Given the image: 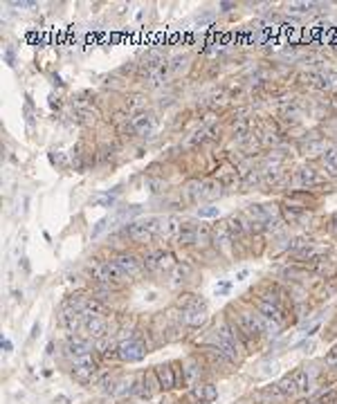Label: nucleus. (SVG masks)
Instances as JSON below:
<instances>
[{
  "label": "nucleus",
  "mask_w": 337,
  "mask_h": 404,
  "mask_svg": "<svg viewBox=\"0 0 337 404\" xmlns=\"http://www.w3.org/2000/svg\"><path fill=\"white\" fill-rule=\"evenodd\" d=\"M214 348H218L222 355L227 357V359L234 364V361H238V357H241V339H238V333L236 328H232V326H220L218 330H216V344Z\"/></svg>",
  "instance_id": "1"
},
{
  "label": "nucleus",
  "mask_w": 337,
  "mask_h": 404,
  "mask_svg": "<svg viewBox=\"0 0 337 404\" xmlns=\"http://www.w3.org/2000/svg\"><path fill=\"white\" fill-rule=\"evenodd\" d=\"M90 274H92V278L99 283H126L128 278H131L115 261L95 263V265H90Z\"/></svg>",
  "instance_id": "2"
},
{
  "label": "nucleus",
  "mask_w": 337,
  "mask_h": 404,
  "mask_svg": "<svg viewBox=\"0 0 337 404\" xmlns=\"http://www.w3.org/2000/svg\"><path fill=\"white\" fill-rule=\"evenodd\" d=\"M117 353H119V359H124V361H139V359H144V355H146V348H144L142 341L126 339L117 346Z\"/></svg>",
  "instance_id": "3"
},
{
  "label": "nucleus",
  "mask_w": 337,
  "mask_h": 404,
  "mask_svg": "<svg viewBox=\"0 0 337 404\" xmlns=\"http://www.w3.org/2000/svg\"><path fill=\"white\" fill-rule=\"evenodd\" d=\"M95 373H97V361L92 359L90 355L81 357V359H77L74 364H72V375L79 382H90Z\"/></svg>",
  "instance_id": "4"
},
{
  "label": "nucleus",
  "mask_w": 337,
  "mask_h": 404,
  "mask_svg": "<svg viewBox=\"0 0 337 404\" xmlns=\"http://www.w3.org/2000/svg\"><path fill=\"white\" fill-rule=\"evenodd\" d=\"M90 350H92V344L88 339H81V337H70V339H67V344H65V355L70 357L72 361H77V359H81V357L90 355Z\"/></svg>",
  "instance_id": "5"
},
{
  "label": "nucleus",
  "mask_w": 337,
  "mask_h": 404,
  "mask_svg": "<svg viewBox=\"0 0 337 404\" xmlns=\"http://www.w3.org/2000/svg\"><path fill=\"white\" fill-rule=\"evenodd\" d=\"M131 126L137 135H144V137H146V135H151L155 131V117L151 115V112H139V115L133 117Z\"/></svg>",
  "instance_id": "6"
},
{
  "label": "nucleus",
  "mask_w": 337,
  "mask_h": 404,
  "mask_svg": "<svg viewBox=\"0 0 337 404\" xmlns=\"http://www.w3.org/2000/svg\"><path fill=\"white\" fill-rule=\"evenodd\" d=\"M256 312L258 314H263L266 319H270V321H277V324H281L283 326V310H281V305L279 303H272V301H266V299H261V301L256 303Z\"/></svg>",
  "instance_id": "7"
},
{
  "label": "nucleus",
  "mask_w": 337,
  "mask_h": 404,
  "mask_svg": "<svg viewBox=\"0 0 337 404\" xmlns=\"http://www.w3.org/2000/svg\"><path fill=\"white\" fill-rule=\"evenodd\" d=\"M84 330L88 337H103L106 335V321L99 314H86L84 317Z\"/></svg>",
  "instance_id": "8"
},
{
  "label": "nucleus",
  "mask_w": 337,
  "mask_h": 404,
  "mask_svg": "<svg viewBox=\"0 0 337 404\" xmlns=\"http://www.w3.org/2000/svg\"><path fill=\"white\" fill-rule=\"evenodd\" d=\"M115 263L128 274V276H137V274L142 272V263H139V258L133 256V254H119V256L115 258Z\"/></svg>",
  "instance_id": "9"
},
{
  "label": "nucleus",
  "mask_w": 337,
  "mask_h": 404,
  "mask_svg": "<svg viewBox=\"0 0 337 404\" xmlns=\"http://www.w3.org/2000/svg\"><path fill=\"white\" fill-rule=\"evenodd\" d=\"M126 236L131 238V240H135V243H146V240H151L153 238V234H151V229H148L144 222H131V225H126Z\"/></svg>",
  "instance_id": "10"
},
{
  "label": "nucleus",
  "mask_w": 337,
  "mask_h": 404,
  "mask_svg": "<svg viewBox=\"0 0 337 404\" xmlns=\"http://www.w3.org/2000/svg\"><path fill=\"white\" fill-rule=\"evenodd\" d=\"M194 397H198L200 402L209 404V402H214L216 397H218V388H216L214 384H200V386L194 388Z\"/></svg>",
  "instance_id": "11"
},
{
  "label": "nucleus",
  "mask_w": 337,
  "mask_h": 404,
  "mask_svg": "<svg viewBox=\"0 0 337 404\" xmlns=\"http://www.w3.org/2000/svg\"><path fill=\"white\" fill-rule=\"evenodd\" d=\"M297 182L302 184V186H317V184H321V178L317 175V171L315 169H299V173H297Z\"/></svg>",
  "instance_id": "12"
},
{
  "label": "nucleus",
  "mask_w": 337,
  "mask_h": 404,
  "mask_svg": "<svg viewBox=\"0 0 337 404\" xmlns=\"http://www.w3.org/2000/svg\"><path fill=\"white\" fill-rule=\"evenodd\" d=\"M155 377H158V384L162 388H173L175 386V377L171 366H158L155 369Z\"/></svg>",
  "instance_id": "13"
},
{
  "label": "nucleus",
  "mask_w": 337,
  "mask_h": 404,
  "mask_svg": "<svg viewBox=\"0 0 337 404\" xmlns=\"http://www.w3.org/2000/svg\"><path fill=\"white\" fill-rule=\"evenodd\" d=\"M205 319H207L205 305H198V308H191L184 312V324L186 326H200V324H205Z\"/></svg>",
  "instance_id": "14"
},
{
  "label": "nucleus",
  "mask_w": 337,
  "mask_h": 404,
  "mask_svg": "<svg viewBox=\"0 0 337 404\" xmlns=\"http://www.w3.org/2000/svg\"><path fill=\"white\" fill-rule=\"evenodd\" d=\"M324 167H326V173L328 175H337V146H330V148H324Z\"/></svg>",
  "instance_id": "15"
},
{
  "label": "nucleus",
  "mask_w": 337,
  "mask_h": 404,
  "mask_svg": "<svg viewBox=\"0 0 337 404\" xmlns=\"http://www.w3.org/2000/svg\"><path fill=\"white\" fill-rule=\"evenodd\" d=\"M302 214H304L302 205H286V207H283V218H286L288 222H294Z\"/></svg>",
  "instance_id": "16"
},
{
  "label": "nucleus",
  "mask_w": 337,
  "mask_h": 404,
  "mask_svg": "<svg viewBox=\"0 0 337 404\" xmlns=\"http://www.w3.org/2000/svg\"><path fill=\"white\" fill-rule=\"evenodd\" d=\"M292 380H294V384H297V388H299V391H308L310 380H308V373H306L304 369L294 371V373H292Z\"/></svg>",
  "instance_id": "17"
},
{
  "label": "nucleus",
  "mask_w": 337,
  "mask_h": 404,
  "mask_svg": "<svg viewBox=\"0 0 337 404\" xmlns=\"http://www.w3.org/2000/svg\"><path fill=\"white\" fill-rule=\"evenodd\" d=\"M178 305L186 312V310H191V308H198L200 303H198V297H196V294H182V297L178 299Z\"/></svg>",
  "instance_id": "18"
},
{
  "label": "nucleus",
  "mask_w": 337,
  "mask_h": 404,
  "mask_svg": "<svg viewBox=\"0 0 337 404\" xmlns=\"http://www.w3.org/2000/svg\"><path fill=\"white\" fill-rule=\"evenodd\" d=\"M225 231H227L230 236H241V234H243V222L232 216V218L225 222Z\"/></svg>",
  "instance_id": "19"
},
{
  "label": "nucleus",
  "mask_w": 337,
  "mask_h": 404,
  "mask_svg": "<svg viewBox=\"0 0 337 404\" xmlns=\"http://www.w3.org/2000/svg\"><path fill=\"white\" fill-rule=\"evenodd\" d=\"M196 238H198V234H196L194 229H180V234H178L180 245H194Z\"/></svg>",
  "instance_id": "20"
},
{
  "label": "nucleus",
  "mask_w": 337,
  "mask_h": 404,
  "mask_svg": "<svg viewBox=\"0 0 337 404\" xmlns=\"http://www.w3.org/2000/svg\"><path fill=\"white\" fill-rule=\"evenodd\" d=\"M137 214H142V207L139 205H131V207H126V209H119L117 211V218L122 220V218H131V216H137Z\"/></svg>",
  "instance_id": "21"
},
{
  "label": "nucleus",
  "mask_w": 337,
  "mask_h": 404,
  "mask_svg": "<svg viewBox=\"0 0 337 404\" xmlns=\"http://www.w3.org/2000/svg\"><path fill=\"white\" fill-rule=\"evenodd\" d=\"M92 205H99V207H113V205H115V195H110V193L97 195V198H92Z\"/></svg>",
  "instance_id": "22"
},
{
  "label": "nucleus",
  "mask_w": 337,
  "mask_h": 404,
  "mask_svg": "<svg viewBox=\"0 0 337 404\" xmlns=\"http://www.w3.org/2000/svg\"><path fill=\"white\" fill-rule=\"evenodd\" d=\"M313 7H317L315 3H290V12H299V14H304V12H313Z\"/></svg>",
  "instance_id": "23"
},
{
  "label": "nucleus",
  "mask_w": 337,
  "mask_h": 404,
  "mask_svg": "<svg viewBox=\"0 0 337 404\" xmlns=\"http://www.w3.org/2000/svg\"><path fill=\"white\" fill-rule=\"evenodd\" d=\"M198 373H200V369H196L194 364H186V369H184V382H186V384H194V380L198 377Z\"/></svg>",
  "instance_id": "24"
},
{
  "label": "nucleus",
  "mask_w": 337,
  "mask_h": 404,
  "mask_svg": "<svg viewBox=\"0 0 337 404\" xmlns=\"http://www.w3.org/2000/svg\"><path fill=\"white\" fill-rule=\"evenodd\" d=\"M198 216L200 218H214V216H218V207H200Z\"/></svg>",
  "instance_id": "25"
},
{
  "label": "nucleus",
  "mask_w": 337,
  "mask_h": 404,
  "mask_svg": "<svg viewBox=\"0 0 337 404\" xmlns=\"http://www.w3.org/2000/svg\"><path fill=\"white\" fill-rule=\"evenodd\" d=\"M326 366H330V369L337 366V346H333V348L326 353Z\"/></svg>",
  "instance_id": "26"
},
{
  "label": "nucleus",
  "mask_w": 337,
  "mask_h": 404,
  "mask_svg": "<svg viewBox=\"0 0 337 404\" xmlns=\"http://www.w3.org/2000/svg\"><path fill=\"white\" fill-rule=\"evenodd\" d=\"M106 227H108V218H101V220L95 225V229H92V238H97V236H99L101 231L106 229Z\"/></svg>",
  "instance_id": "27"
},
{
  "label": "nucleus",
  "mask_w": 337,
  "mask_h": 404,
  "mask_svg": "<svg viewBox=\"0 0 337 404\" xmlns=\"http://www.w3.org/2000/svg\"><path fill=\"white\" fill-rule=\"evenodd\" d=\"M7 61H9V63H14V52L12 50H7Z\"/></svg>",
  "instance_id": "28"
},
{
  "label": "nucleus",
  "mask_w": 337,
  "mask_h": 404,
  "mask_svg": "<svg viewBox=\"0 0 337 404\" xmlns=\"http://www.w3.org/2000/svg\"><path fill=\"white\" fill-rule=\"evenodd\" d=\"M315 404H319V402H315Z\"/></svg>",
  "instance_id": "29"
}]
</instances>
